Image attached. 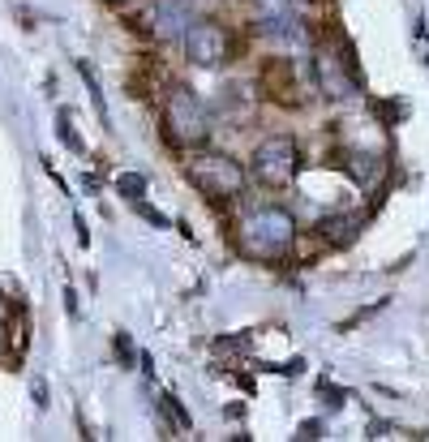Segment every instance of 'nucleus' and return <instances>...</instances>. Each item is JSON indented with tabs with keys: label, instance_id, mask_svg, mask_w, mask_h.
Listing matches in <instances>:
<instances>
[{
	"label": "nucleus",
	"instance_id": "5",
	"mask_svg": "<svg viewBox=\"0 0 429 442\" xmlns=\"http://www.w3.org/2000/svg\"><path fill=\"white\" fill-rule=\"evenodd\" d=\"M181 43H185V56L202 69H215L223 60H232V39L219 22H193V26L181 35Z\"/></svg>",
	"mask_w": 429,
	"mask_h": 442
},
{
	"label": "nucleus",
	"instance_id": "16",
	"mask_svg": "<svg viewBox=\"0 0 429 442\" xmlns=\"http://www.w3.org/2000/svg\"><path fill=\"white\" fill-rule=\"evenodd\" d=\"M112 5H129V0H112Z\"/></svg>",
	"mask_w": 429,
	"mask_h": 442
},
{
	"label": "nucleus",
	"instance_id": "9",
	"mask_svg": "<svg viewBox=\"0 0 429 442\" xmlns=\"http://www.w3.org/2000/svg\"><path fill=\"white\" fill-rule=\"evenodd\" d=\"M357 232H361V219L357 215H335V219H322V224H318V236L326 245H348Z\"/></svg>",
	"mask_w": 429,
	"mask_h": 442
},
{
	"label": "nucleus",
	"instance_id": "1",
	"mask_svg": "<svg viewBox=\"0 0 429 442\" xmlns=\"http://www.w3.org/2000/svg\"><path fill=\"white\" fill-rule=\"evenodd\" d=\"M236 240H241V254L275 262L296 245V219L284 206H258L236 224Z\"/></svg>",
	"mask_w": 429,
	"mask_h": 442
},
{
	"label": "nucleus",
	"instance_id": "7",
	"mask_svg": "<svg viewBox=\"0 0 429 442\" xmlns=\"http://www.w3.org/2000/svg\"><path fill=\"white\" fill-rule=\"evenodd\" d=\"M262 86L270 90V99H280V104H300L305 99L300 90H309V73L300 69L292 56H280V60H270L262 69Z\"/></svg>",
	"mask_w": 429,
	"mask_h": 442
},
{
	"label": "nucleus",
	"instance_id": "6",
	"mask_svg": "<svg viewBox=\"0 0 429 442\" xmlns=\"http://www.w3.org/2000/svg\"><path fill=\"white\" fill-rule=\"evenodd\" d=\"M314 69H318V86H322V95H326V99H335V104L348 99V95L357 90V82H361V78H357V60H352V47H348V43H343V52H339V56L322 52Z\"/></svg>",
	"mask_w": 429,
	"mask_h": 442
},
{
	"label": "nucleus",
	"instance_id": "2",
	"mask_svg": "<svg viewBox=\"0 0 429 442\" xmlns=\"http://www.w3.org/2000/svg\"><path fill=\"white\" fill-rule=\"evenodd\" d=\"M163 133L172 146H207L211 138V112L189 86H168L163 95Z\"/></svg>",
	"mask_w": 429,
	"mask_h": 442
},
{
	"label": "nucleus",
	"instance_id": "10",
	"mask_svg": "<svg viewBox=\"0 0 429 442\" xmlns=\"http://www.w3.org/2000/svg\"><path fill=\"white\" fill-rule=\"evenodd\" d=\"M116 189L124 193V198H142V193H146V177H133V172H124V177H116Z\"/></svg>",
	"mask_w": 429,
	"mask_h": 442
},
{
	"label": "nucleus",
	"instance_id": "15",
	"mask_svg": "<svg viewBox=\"0 0 429 442\" xmlns=\"http://www.w3.org/2000/svg\"><path fill=\"white\" fill-rule=\"evenodd\" d=\"M300 438H318V421H305V425H300Z\"/></svg>",
	"mask_w": 429,
	"mask_h": 442
},
{
	"label": "nucleus",
	"instance_id": "4",
	"mask_svg": "<svg viewBox=\"0 0 429 442\" xmlns=\"http://www.w3.org/2000/svg\"><path fill=\"white\" fill-rule=\"evenodd\" d=\"M249 172H254L262 185H270V189L292 185L296 172H300V151H296V142H292V138H266V142H258Z\"/></svg>",
	"mask_w": 429,
	"mask_h": 442
},
{
	"label": "nucleus",
	"instance_id": "11",
	"mask_svg": "<svg viewBox=\"0 0 429 442\" xmlns=\"http://www.w3.org/2000/svg\"><path fill=\"white\" fill-rule=\"evenodd\" d=\"M262 17H275V13H288V0H249Z\"/></svg>",
	"mask_w": 429,
	"mask_h": 442
},
{
	"label": "nucleus",
	"instance_id": "14",
	"mask_svg": "<svg viewBox=\"0 0 429 442\" xmlns=\"http://www.w3.org/2000/svg\"><path fill=\"white\" fill-rule=\"evenodd\" d=\"M138 211H142V219H150L155 228H168V219H163L159 211H150V206H142V202H138Z\"/></svg>",
	"mask_w": 429,
	"mask_h": 442
},
{
	"label": "nucleus",
	"instance_id": "3",
	"mask_svg": "<svg viewBox=\"0 0 429 442\" xmlns=\"http://www.w3.org/2000/svg\"><path fill=\"white\" fill-rule=\"evenodd\" d=\"M185 177H189V185L197 193H207V198H236V193L245 189V181H249V172L236 159H228V155L207 151V155H193L185 163Z\"/></svg>",
	"mask_w": 429,
	"mask_h": 442
},
{
	"label": "nucleus",
	"instance_id": "13",
	"mask_svg": "<svg viewBox=\"0 0 429 442\" xmlns=\"http://www.w3.org/2000/svg\"><path fill=\"white\" fill-rule=\"evenodd\" d=\"M60 138L73 146V151H82V142H78V133H73V125H69V112H60Z\"/></svg>",
	"mask_w": 429,
	"mask_h": 442
},
{
	"label": "nucleus",
	"instance_id": "12",
	"mask_svg": "<svg viewBox=\"0 0 429 442\" xmlns=\"http://www.w3.org/2000/svg\"><path fill=\"white\" fill-rule=\"evenodd\" d=\"M116 357H120L124 365H129V361H133V339H129V335H124V331L116 335Z\"/></svg>",
	"mask_w": 429,
	"mask_h": 442
},
{
	"label": "nucleus",
	"instance_id": "8",
	"mask_svg": "<svg viewBox=\"0 0 429 442\" xmlns=\"http://www.w3.org/2000/svg\"><path fill=\"white\" fill-rule=\"evenodd\" d=\"M146 31L155 39H181L189 31V5L185 0H155L146 13Z\"/></svg>",
	"mask_w": 429,
	"mask_h": 442
}]
</instances>
